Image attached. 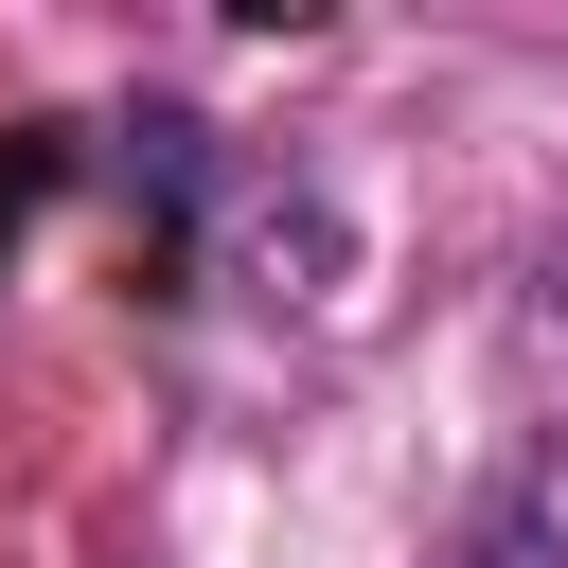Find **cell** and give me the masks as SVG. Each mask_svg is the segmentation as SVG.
<instances>
[{"mask_svg": "<svg viewBox=\"0 0 568 568\" xmlns=\"http://www.w3.org/2000/svg\"><path fill=\"white\" fill-rule=\"evenodd\" d=\"M53 178H71V124H0V266H18V231L53 213Z\"/></svg>", "mask_w": 568, "mask_h": 568, "instance_id": "6da1fadb", "label": "cell"}]
</instances>
